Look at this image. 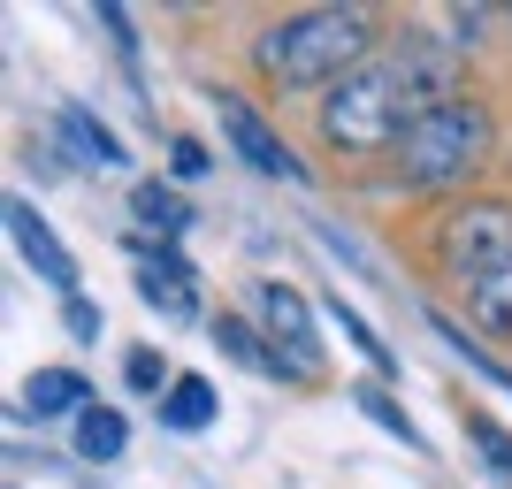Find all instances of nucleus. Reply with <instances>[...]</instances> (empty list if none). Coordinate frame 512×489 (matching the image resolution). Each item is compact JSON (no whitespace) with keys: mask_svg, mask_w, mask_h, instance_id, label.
I'll list each match as a JSON object with an SVG mask.
<instances>
[{"mask_svg":"<svg viewBox=\"0 0 512 489\" xmlns=\"http://www.w3.org/2000/svg\"><path fill=\"white\" fill-rule=\"evenodd\" d=\"M444 100H459V54L436 39H398L367 54L344 85L321 100V138L337 153H398L413 123H428Z\"/></svg>","mask_w":512,"mask_h":489,"instance_id":"1","label":"nucleus"},{"mask_svg":"<svg viewBox=\"0 0 512 489\" xmlns=\"http://www.w3.org/2000/svg\"><path fill=\"white\" fill-rule=\"evenodd\" d=\"M367 54H383L367 8H299V16H283V23L260 31L253 69L268 77V85L299 92V85H344Z\"/></svg>","mask_w":512,"mask_h":489,"instance_id":"2","label":"nucleus"},{"mask_svg":"<svg viewBox=\"0 0 512 489\" xmlns=\"http://www.w3.org/2000/svg\"><path fill=\"white\" fill-rule=\"evenodd\" d=\"M497 146V123L482 100H444L428 123H413L406 138H398V153H390V176L406 184V192H451V184H474L482 176V161H490Z\"/></svg>","mask_w":512,"mask_h":489,"instance_id":"3","label":"nucleus"},{"mask_svg":"<svg viewBox=\"0 0 512 489\" xmlns=\"http://www.w3.org/2000/svg\"><path fill=\"white\" fill-rule=\"evenodd\" d=\"M436 268L474 291L482 276L512 268V199H467L436 222Z\"/></svg>","mask_w":512,"mask_h":489,"instance_id":"4","label":"nucleus"},{"mask_svg":"<svg viewBox=\"0 0 512 489\" xmlns=\"http://www.w3.org/2000/svg\"><path fill=\"white\" fill-rule=\"evenodd\" d=\"M130 260H138V298L146 306H161L169 321H199V276H192V260L176 253V245H161V237H123Z\"/></svg>","mask_w":512,"mask_h":489,"instance_id":"5","label":"nucleus"},{"mask_svg":"<svg viewBox=\"0 0 512 489\" xmlns=\"http://www.w3.org/2000/svg\"><path fill=\"white\" fill-rule=\"evenodd\" d=\"M253 321H260V337L283 344V360L299 367V375H314L321 367V337H314V314H306V298L291 291V283H253Z\"/></svg>","mask_w":512,"mask_h":489,"instance_id":"6","label":"nucleus"},{"mask_svg":"<svg viewBox=\"0 0 512 489\" xmlns=\"http://www.w3.org/2000/svg\"><path fill=\"white\" fill-rule=\"evenodd\" d=\"M214 107H222V138L237 146V161H245V169H260V176H291V184L306 176V169H299V153L283 146V138L260 123L253 107L237 100V92H214Z\"/></svg>","mask_w":512,"mask_h":489,"instance_id":"7","label":"nucleus"},{"mask_svg":"<svg viewBox=\"0 0 512 489\" xmlns=\"http://www.w3.org/2000/svg\"><path fill=\"white\" fill-rule=\"evenodd\" d=\"M8 237H16V253L31 260V276L46 283V291L77 298V260H69V245L54 230H46V214L31 207V199H8Z\"/></svg>","mask_w":512,"mask_h":489,"instance_id":"8","label":"nucleus"},{"mask_svg":"<svg viewBox=\"0 0 512 489\" xmlns=\"http://www.w3.org/2000/svg\"><path fill=\"white\" fill-rule=\"evenodd\" d=\"M23 413L31 421H77V413H92V383L77 375V367H39L31 383H23Z\"/></svg>","mask_w":512,"mask_h":489,"instance_id":"9","label":"nucleus"},{"mask_svg":"<svg viewBox=\"0 0 512 489\" xmlns=\"http://www.w3.org/2000/svg\"><path fill=\"white\" fill-rule=\"evenodd\" d=\"M214 344H222V352H237V360L253 367V375H276V383H306L299 367L283 360V352H276L268 337H260L253 321H237V314H222V321H214Z\"/></svg>","mask_w":512,"mask_h":489,"instance_id":"10","label":"nucleus"},{"mask_svg":"<svg viewBox=\"0 0 512 489\" xmlns=\"http://www.w3.org/2000/svg\"><path fill=\"white\" fill-rule=\"evenodd\" d=\"M161 413V428H176V436H199V428H214V413H222V398H214L207 375H176L169 398L153 405Z\"/></svg>","mask_w":512,"mask_h":489,"instance_id":"11","label":"nucleus"},{"mask_svg":"<svg viewBox=\"0 0 512 489\" xmlns=\"http://www.w3.org/2000/svg\"><path fill=\"white\" fill-rule=\"evenodd\" d=\"M123 451H130L123 413H107V405L77 413V459H85V467H107V459H123Z\"/></svg>","mask_w":512,"mask_h":489,"instance_id":"12","label":"nucleus"},{"mask_svg":"<svg viewBox=\"0 0 512 489\" xmlns=\"http://www.w3.org/2000/svg\"><path fill=\"white\" fill-rule=\"evenodd\" d=\"M54 123H62V138L85 153V161H100V169H123V138H115L100 115H85V107H62Z\"/></svg>","mask_w":512,"mask_h":489,"instance_id":"13","label":"nucleus"},{"mask_svg":"<svg viewBox=\"0 0 512 489\" xmlns=\"http://www.w3.org/2000/svg\"><path fill=\"white\" fill-rule=\"evenodd\" d=\"M130 207H138V222H153V230H161V245H176V237L199 222V214L184 207L169 184H138V192H130Z\"/></svg>","mask_w":512,"mask_h":489,"instance_id":"14","label":"nucleus"},{"mask_svg":"<svg viewBox=\"0 0 512 489\" xmlns=\"http://www.w3.org/2000/svg\"><path fill=\"white\" fill-rule=\"evenodd\" d=\"M360 413H367L375 428H383V436H398L406 451H428V436H421V428L406 421V405H398V390H383V383H360Z\"/></svg>","mask_w":512,"mask_h":489,"instance_id":"15","label":"nucleus"},{"mask_svg":"<svg viewBox=\"0 0 512 489\" xmlns=\"http://www.w3.org/2000/svg\"><path fill=\"white\" fill-rule=\"evenodd\" d=\"M467 314L490 329V337H512V268H497V276H482L467 291Z\"/></svg>","mask_w":512,"mask_h":489,"instance_id":"16","label":"nucleus"},{"mask_svg":"<svg viewBox=\"0 0 512 489\" xmlns=\"http://www.w3.org/2000/svg\"><path fill=\"white\" fill-rule=\"evenodd\" d=\"M428 329H436V337H444V344H451V352H459V360H467V367H474V375H482V383H497V390H505V398H512V367H497V360H490V352H482V344H474V337H459V329H451V321H444V314H428Z\"/></svg>","mask_w":512,"mask_h":489,"instance_id":"17","label":"nucleus"},{"mask_svg":"<svg viewBox=\"0 0 512 489\" xmlns=\"http://www.w3.org/2000/svg\"><path fill=\"white\" fill-rule=\"evenodd\" d=\"M329 321H337L344 337H352V344H360V352H367V367H375V375H398V360H390V352H383V337H375V329H367V321L352 314L344 298H329Z\"/></svg>","mask_w":512,"mask_h":489,"instance_id":"18","label":"nucleus"},{"mask_svg":"<svg viewBox=\"0 0 512 489\" xmlns=\"http://www.w3.org/2000/svg\"><path fill=\"white\" fill-rule=\"evenodd\" d=\"M123 383L138 390V398H146V390H161V398H169V383H176V375H169V360H161L153 344H138V352L123 360Z\"/></svg>","mask_w":512,"mask_h":489,"instance_id":"19","label":"nucleus"},{"mask_svg":"<svg viewBox=\"0 0 512 489\" xmlns=\"http://www.w3.org/2000/svg\"><path fill=\"white\" fill-rule=\"evenodd\" d=\"M467 436L482 444V459H490V467L512 482V436H505V428H497V421H482V413H467Z\"/></svg>","mask_w":512,"mask_h":489,"instance_id":"20","label":"nucleus"},{"mask_svg":"<svg viewBox=\"0 0 512 489\" xmlns=\"http://www.w3.org/2000/svg\"><path fill=\"white\" fill-rule=\"evenodd\" d=\"M169 161H176V176H184V184H199V176L214 169V153L199 146V138H176V146H169Z\"/></svg>","mask_w":512,"mask_h":489,"instance_id":"21","label":"nucleus"},{"mask_svg":"<svg viewBox=\"0 0 512 489\" xmlns=\"http://www.w3.org/2000/svg\"><path fill=\"white\" fill-rule=\"evenodd\" d=\"M62 321H69V337H77V344L100 337V306H92V298H62Z\"/></svg>","mask_w":512,"mask_h":489,"instance_id":"22","label":"nucleus"}]
</instances>
